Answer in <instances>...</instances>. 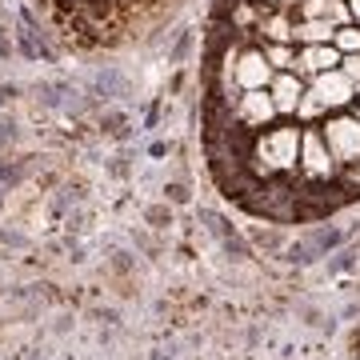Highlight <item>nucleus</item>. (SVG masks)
I'll list each match as a JSON object with an SVG mask.
<instances>
[{
	"label": "nucleus",
	"instance_id": "obj_3",
	"mask_svg": "<svg viewBox=\"0 0 360 360\" xmlns=\"http://www.w3.org/2000/svg\"><path fill=\"white\" fill-rule=\"evenodd\" d=\"M296 180H304V184H328V180H340V165L333 160L328 144H324L321 124H304V136H300V168H296Z\"/></svg>",
	"mask_w": 360,
	"mask_h": 360
},
{
	"label": "nucleus",
	"instance_id": "obj_4",
	"mask_svg": "<svg viewBox=\"0 0 360 360\" xmlns=\"http://www.w3.org/2000/svg\"><path fill=\"white\" fill-rule=\"evenodd\" d=\"M232 120H236L248 136H257V132L272 129V124L281 120V112H276L269 89H257V92H236V101H232Z\"/></svg>",
	"mask_w": 360,
	"mask_h": 360
},
{
	"label": "nucleus",
	"instance_id": "obj_16",
	"mask_svg": "<svg viewBox=\"0 0 360 360\" xmlns=\"http://www.w3.org/2000/svg\"><path fill=\"white\" fill-rule=\"evenodd\" d=\"M333 44L340 49V56H352V52H360V25H345V28H336Z\"/></svg>",
	"mask_w": 360,
	"mask_h": 360
},
{
	"label": "nucleus",
	"instance_id": "obj_25",
	"mask_svg": "<svg viewBox=\"0 0 360 360\" xmlns=\"http://www.w3.org/2000/svg\"><path fill=\"white\" fill-rule=\"evenodd\" d=\"M165 196L168 200H176V205H184V200H188V188H184V184H168Z\"/></svg>",
	"mask_w": 360,
	"mask_h": 360
},
{
	"label": "nucleus",
	"instance_id": "obj_10",
	"mask_svg": "<svg viewBox=\"0 0 360 360\" xmlns=\"http://www.w3.org/2000/svg\"><path fill=\"white\" fill-rule=\"evenodd\" d=\"M200 220H205V229L212 232V236H220V245H224V252H232V257H240V260H248L252 257V248L245 245V236L232 229L229 220L220 217V212H212V208H200Z\"/></svg>",
	"mask_w": 360,
	"mask_h": 360
},
{
	"label": "nucleus",
	"instance_id": "obj_31",
	"mask_svg": "<svg viewBox=\"0 0 360 360\" xmlns=\"http://www.w3.org/2000/svg\"><path fill=\"white\" fill-rule=\"evenodd\" d=\"M252 4H260V8H276L281 0H252Z\"/></svg>",
	"mask_w": 360,
	"mask_h": 360
},
{
	"label": "nucleus",
	"instance_id": "obj_11",
	"mask_svg": "<svg viewBox=\"0 0 360 360\" xmlns=\"http://www.w3.org/2000/svg\"><path fill=\"white\" fill-rule=\"evenodd\" d=\"M336 25L333 20H296L292 25V44H333Z\"/></svg>",
	"mask_w": 360,
	"mask_h": 360
},
{
	"label": "nucleus",
	"instance_id": "obj_9",
	"mask_svg": "<svg viewBox=\"0 0 360 360\" xmlns=\"http://www.w3.org/2000/svg\"><path fill=\"white\" fill-rule=\"evenodd\" d=\"M292 25H296V16L292 8H264V16H260V25L257 32H252V44H292Z\"/></svg>",
	"mask_w": 360,
	"mask_h": 360
},
{
	"label": "nucleus",
	"instance_id": "obj_30",
	"mask_svg": "<svg viewBox=\"0 0 360 360\" xmlns=\"http://www.w3.org/2000/svg\"><path fill=\"white\" fill-rule=\"evenodd\" d=\"M0 56H13V44H8V37L0 32Z\"/></svg>",
	"mask_w": 360,
	"mask_h": 360
},
{
	"label": "nucleus",
	"instance_id": "obj_23",
	"mask_svg": "<svg viewBox=\"0 0 360 360\" xmlns=\"http://www.w3.org/2000/svg\"><path fill=\"white\" fill-rule=\"evenodd\" d=\"M340 184H348L352 193L360 196V165H348V168H340Z\"/></svg>",
	"mask_w": 360,
	"mask_h": 360
},
{
	"label": "nucleus",
	"instance_id": "obj_5",
	"mask_svg": "<svg viewBox=\"0 0 360 360\" xmlns=\"http://www.w3.org/2000/svg\"><path fill=\"white\" fill-rule=\"evenodd\" d=\"M272 77H276V68L269 65L264 49L248 40L245 49L236 52V65H232V84H236V92H257V89H269Z\"/></svg>",
	"mask_w": 360,
	"mask_h": 360
},
{
	"label": "nucleus",
	"instance_id": "obj_17",
	"mask_svg": "<svg viewBox=\"0 0 360 360\" xmlns=\"http://www.w3.org/2000/svg\"><path fill=\"white\" fill-rule=\"evenodd\" d=\"M188 52H193V32L184 28V32L176 37V44L168 49V65H184V60H188Z\"/></svg>",
	"mask_w": 360,
	"mask_h": 360
},
{
	"label": "nucleus",
	"instance_id": "obj_18",
	"mask_svg": "<svg viewBox=\"0 0 360 360\" xmlns=\"http://www.w3.org/2000/svg\"><path fill=\"white\" fill-rule=\"evenodd\" d=\"M284 260H288V264H312V260H316V252H312L309 240H296V245L284 248Z\"/></svg>",
	"mask_w": 360,
	"mask_h": 360
},
{
	"label": "nucleus",
	"instance_id": "obj_22",
	"mask_svg": "<svg viewBox=\"0 0 360 360\" xmlns=\"http://www.w3.org/2000/svg\"><path fill=\"white\" fill-rule=\"evenodd\" d=\"M252 240L276 252V248H281V232H272V229H257V232H252Z\"/></svg>",
	"mask_w": 360,
	"mask_h": 360
},
{
	"label": "nucleus",
	"instance_id": "obj_1",
	"mask_svg": "<svg viewBox=\"0 0 360 360\" xmlns=\"http://www.w3.org/2000/svg\"><path fill=\"white\" fill-rule=\"evenodd\" d=\"M300 136H304V124L300 120H276L272 129L257 132L248 141L245 168L257 180L296 176V168H300Z\"/></svg>",
	"mask_w": 360,
	"mask_h": 360
},
{
	"label": "nucleus",
	"instance_id": "obj_6",
	"mask_svg": "<svg viewBox=\"0 0 360 360\" xmlns=\"http://www.w3.org/2000/svg\"><path fill=\"white\" fill-rule=\"evenodd\" d=\"M309 92L316 96V101L324 104V112H348L352 104H356V84L340 72V68H333V72H321V77L309 80Z\"/></svg>",
	"mask_w": 360,
	"mask_h": 360
},
{
	"label": "nucleus",
	"instance_id": "obj_29",
	"mask_svg": "<svg viewBox=\"0 0 360 360\" xmlns=\"http://www.w3.org/2000/svg\"><path fill=\"white\" fill-rule=\"evenodd\" d=\"M348 13H352V25H360V0H348Z\"/></svg>",
	"mask_w": 360,
	"mask_h": 360
},
{
	"label": "nucleus",
	"instance_id": "obj_27",
	"mask_svg": "<svg viewBox=\"0 0 360 360\" xmlns=\"http://www.w3.org/2000/svg\"><path fill=\"white\" fill-rule=\"evenodd\" d=\"M13 96H20V89H16V84H0V101H13Z\"/></svg>",
	"mask_w": 360,
	"mask_h": 360
},
{
	"label": "nucleus",
	"instance_id": "obj_14",
	"mask_svg": "<svg viewBox=\"0 0 360 360\" xmlns=\"http://www.w3.org/2000/svg\"><path fill=\"white\" fill-rule=\"evenodd\" d=\"M309 245H312L316 257H324V252H336V248L345 245V232H340V229H316L309 236Z\"/></svg>",
	"mask_w": 360,
	"mask_h": 360
},
{
	"label": "nucleus",
	"instance_id": "obj_7",
	"mask_svg": "<svg viewBox=\"0 0 360 360\" xmlns=\"http://www.w3.org/2000/svg\"><path fill=\"white\" fill-rule=\"evenodd\" d=\"M340 49L336 44H300L296 49V77H304V80H312V77H321V72H333V68H340Z\"/></svg>",
	"mask_w": 360,
	"mask_h": 360
},
{
	"label": "nucleus",
	"instance_id": "obj_2",
	"mask_svg": "<svg viewBox=\"0 0 360 360\" xmlns=\"http://www.w3.org/2000/svg\"><path fill=\"white\" fill-rule=\"evenodd\" d=\"M321 136L328 144V153L340 168L360 165V116L348 108V112H328L321 120Z\"/></svg>",
	"mask_w": 360,
	"mask_h": 360
},
{
	"label": "nucleus",
	"instance_id": "obj_32",
	"mask_svg": "<svg viewBox=\"0 0 360 360\" xmlns=\"http://www.w3.org/2000/svg\"><path fill=\"white\" fill-rule=\"evenodd\" d=\"M352 112H356V116H360V96H356V104H352Z\"/></svg>",
	"mask_w": 360,
	"mask_h": 360
},
{
	"label": "nucleus",
	"instance_id": "obj_26",
	"mask_svg": "<svg viewBox=\"0 0 360 360\" xmlns=\"http://www.w3.org/2000/svg\"><path fill=\"white\" fill-rule=\"evenodd\" d=\"M0 141H16V124L4 120V116H0Z\"/></svg>",
	"mask_w": 360,
	"mask_h": 360
},
{
	"label": "nucleus",
	"instance_id": "obj_33",
	"mask_svg": "<svg viewBox=\"0 0 360 360\" xmlns=\"http://www.w3.org/2000/svg\"><path fill=\"white\" fill-rule=\"evenodd\" d=\"M0 205H4V184H0Z\"/></svg>",
	"mask_w": 360,
	"mask_h": 360
},
{
	"label": "nucleus",
	"instance_id": "obj_15",
	"mask_svg": "<svg viewBox=\"0 0 360 360\" xmlns=\"http://www.w3.org/2000/svg\"><path fill=\"white\" fill-rule=\"evenodd\" d=\"M324 116H328L324 112V104L304 89V96H300V104H296V120H300V124H321Z\"/></svg>",
	"mask_w": 360,
	"mask_h": 360
},
{
	"label": "nucleus",
	"instance_id": "obj_12",
	"mask_svg": "<svg viewBox=\"0 0 360 360\" xmlns=\"http://www.w3.org/2000/svg\"><path fill=\"white\" fill-rule=\"evenodd\" d=\"M124 92H129V84H124V77H120L116 68H101V72L92 77V96L112 101V96H124Z\"/></svg>",
	"mask_w": 360,
	"mask_h": 360
},
{
	"label": "nucleus",
	"instance_id": "obj_28",
	"mask_svg": "<svg viewBox=\"0 0 360 360\" xmlns=\"http://www.w3.org/2000/svg\"><path fill=\"white\" fill-rule=\"evenodd\" d=\"M156 120H160V104H153V108H148V116H144V124H148V129H156Z\"/></svg>",
	"mask_w": 360,
	"mask_h": 360
},
{
	"label": "nucleus",
	"instance_id": "obj_21",
	"mask_svg": "<svg viewBox=\"0 0 360 360\" xmlns=\"http://www.w3.org/2000/svg\"><path fill=\"white\" fill-rule=\"evenodd\" d=\"M340 72H345V77L356 84V92H360V52H352V56H345V60H340Z\"/></svg>",
	"mask_w": 360,
	"mask_h": 360
},
{
	"label": "nucleus",
	"instance_id": "obj_20",
	"mask_svg": "<svg viewBox=\"0 0 360 360\" xmlns=\"http://www.w3.org/2000/svg\"><path fill=\"white\" fill-rule=\"evenodd\" d=\"M25 180V165H0V184L4 188H16Z\"/></svg>",
	"mask_w": 360,
	"mask_h": 360
},
{
	"label": "nucleus",
	"instance_id": "obj_24",
	"mask_svg": "<svg viewBox=\"0 0 360 360\" xmlns=\"http://www.w3.org/2000/svg\"><path fill=\"white\" fill-rule=\"evenodd\" d=\"M356 257H360V252H352V248H340L328 269H333V272H345V269H352V260H356Z\"/></svg>",
	"mask_w": 360,
	"mask_h": 360
},
{
	"label": "nucleus",
	"instance_id": "obj_13",
	"mask_svg": "<svg viewBox=\"0 0 360 360\" xmlns=\"http://www.w3.org/2000/svg\"><path fill=\"white\" fill-rule=\"evenodd\" d=\"M264 49V56H269V65L276 68V72H292L296 68V44H260Z\"/></svg>",
	"mask_w": 360,
	"mask_h": 360
},
{
	"label": "nucleus",
	"instance_id": "obj_8",
	"mask_svg": "<svg viewBox=\"0 0 360 360\" xmlns=\"http://www.w3.org/2000/svg\"><path fill=\"white\" fill-rule=\"evenodd\" d=\"M304 89H309V80L296 77V72H276V77H272L269 96H272V104H276L281 120H296V104H300Z\"/></svg>",
	"mask_w": 360,
	"mask_h": 360
},
{
	"label": "nucleus",
	"instance_id": "obj_19",
	"mask_svg": "<svg viewBox=\"0 0 360 360\" xmlns=\"http://www.w3.org/2000/svg\"><path fill=\"white\" fill-rule=\"evenodd\" d=\"M328 20H333L336 28L352 25V13H348V0H328Z\"/></svg>",
	"mask_w": 360,
	"mask_h": 360
}]
</instances>
